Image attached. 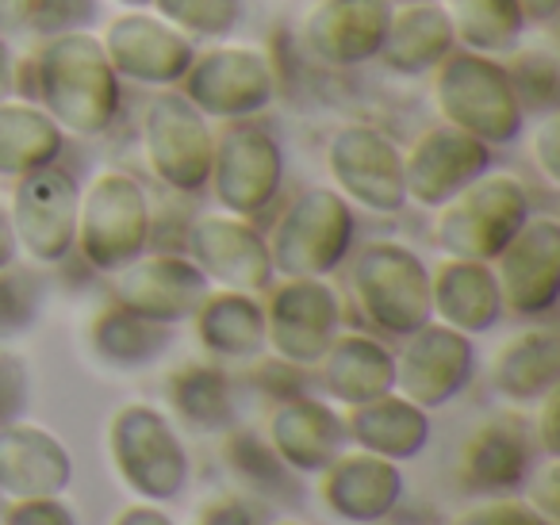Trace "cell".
Here are the masks:
<instances>
[{"instance_id": "1", "label": "cell", "mask_w": 560, "mask_h": 525, "mask_svg": "<svg viewBox=\"0 0 560 525\" xmlns=\"http://www.w3.org/2000/svg\"><path fill=\"white\" fill-rule=\"evenodd\" d=\"M27 96L78 139L112 131L124 104V81L116 78L101 39L93 32L50 35L27 62Z\"/></svg>"}, {"instance_id": "2", "label": "cell", "mask_w": 560, "mask_h": 525, "mask_svg": "<svg viewBox=\"0 0 560 525\" xmlns=\"http://www.w3.org/2000/svg\"><path fill=\"white\" fill-rule=\"evenodd\" d=\"M434 73V104L450 127L480 139L483 147H511L522 135L526 108L499 58L453 50Z\"/></svg>"}, {"instance_id": "3", "label": "cell", "mask_w": 560, "mask_h": 525, "mask_svg": "<svg viewBox=\"0 0 560 525\" xmlns=\"http://www.w3.org/2000/svg\"><path fill=\"white\" fill-rule=\"evenodd\" d=\"M108 456L119 483L142 502H173L188 483V448L170 415L150 402H127L108 422Z\"/></svg>"}, {"instance_id": "4", "label": "cell", "mask_w": 560, "mask_h": 525, "mask_svg": "<svg viewBox=\"0 0 560 525\" xmlns=\"http://www.w3.org/2000/svg\"><path fill=\"white\" fill-rule=\"evenodd\" d=\"M353 234H358V219H353L350 200L335 188H307L284 208V215L265 238L272 272L327 280L350 257Z\"/></svg>"}, {"instance_id": "5", "label": "cell", "mask_w": 560, "mask_h": 525, "mask_svg": "<svg viewBox=\"0 0 560 525\" xmlns=\"http://www.w3.org/2000/svg\"><path fill=\"white\" fill-rule=\"evenodd\" d=\"M150 231H154V211L150 196L131 173L108 170L81 192L78 203V249L89 269L119 272L147 254Z\"/></svg>"}, {"instance_id": "6", "label": "cell", "mask_w": 560, "mask_h": 525, "mask_svg": "<svg viewBox=\"0 0 560 525\" xmlns=\"http://www.w3.org/2000/svg\"><path fill=\"white\" fill-rule=\"evenodd\" d=\"M529 192L511 173H483L465 192L438 208L434 246L445 257L495 261L499 249L526 226Z\"/></svg>"}, {"instance_id": "7", "label": "cell", "mask_w": 560, "mask_h": 525, "mask_svg": "<svg viewBox=\"0 0 560 525\" xmlns=\"http://www.w3.org/2000/svg\"><path fill=\"white\" fill-rule=\"evenodd\" d=\"M350 284L361 315L381 334L407 338V334L434 323V311H430V269L404 242H369L353 257Z\"/></svg>"}, {"instance_id": "8", "label": "cell", "mask_w": 560, "mask_h": 525, "mask_svg": "<svg viewBox=\"0 0 560 525\" xmlns=\"http://www.w3.org/2000/svg\"><path fill=\"white\" fill-rule=\"evenodd\" d=\"M208 185L226 215H265L284 185V150L254 119L226 124L223 135H215Z\"/></svg>"}, {"instance_id": "9", "label": "cell", "mask_w": 560, "mask_h": 525, "mask_svg": "<svg viewBox=\"0 0 560 525\" xmlns=\"http://www.w3.org/2000/svg\"><path fill=\"white\" fill-rule=\"evenodd\" d=\"M142 147L154 177L173 192L196 196L208 188L211 154H215V135L208 127V116L192 108L180 89H162L150 101L142 119Z\"/></svg>"}, {"instance_id": "10", "label": "cell", "mask_w": 560, "mask_h": 525, "mask_svg": "<svg viewBox=\"0 0 560 525\" xmlns=\"http://www.w3.org/2000/svg\"><path fill=\"white\" fill-rule=\"evenodd\" d=\"M265 307V346L272 357L296 369H315L330 341L342 334V300L327 280L284 277L269 288Z\"/></svg>"}, {"instance_id": "11", "label": "cell", "mask_w": 560, "mask_h": 525, "mask_svg": "<svg viewBox=\"0 0 560 525\" xmlns=\"http://www.w3.org/2000/svg\"><path fill=\"white\" fill-rule=\"evenodd\" d=\"M180 93L208 119L238 124L261 116L277 101V73L254 47H211L203 55L196 50L192 66L180 78Z\"/></svg>"}, {"instance_id": "12", "label": "cell", "mask_w": 560, "mask_h": 525, "mask_svg": "<svg viewBox=\"0 0 560 525\" xmlns=\"http://www.w3.org/2000/svg\"><path fill=\"white\" fill-rule=\"evenodd\" d=\"M327 170L338 185L335 192L373 215H399L407 208L404 154L376 127H342L327 147Z\"/></svg>"}, {"instance_id": "13", "label": "cell", "mask_w": 560, "mask_h": 525, "mask_svg": "<svg viewBox=\"0 0 560 525\" xmlns=\"http://www.w3.org/2000/svg\"><path fill=\"white\" fill-rule=\"evenodd\" d=\"M78 180L58 165L16 177L9 219L20 249L39 265L66 261L73 254V242H78Z\"/></svg>"}, {"instance_id": "14", "label": "cell", "mask_w": 560, "mask_h": 525, "mask_svg": "<svg viewBox=\"0 0 560 525\" xmlns=\"http://www.w3.org/2000/svg\"><path fill=\"white\" fill-rule=\"evenodd\" d=\"M476 376V346L468 334L442 323H427L407 334L404 353L396 357V392L422 410L453 402Z\"/></svg>"}, {"instance_id": "15", "label": "cell", "mask_w": 560, "mask_h": 525, "mask_svg": "<svg viewBox=\"0 0 560 525\" xmlns=\"http://www.w3.org/2000/svg\"><path fill=\"white\" fill-rule=\"evenodd\" d=\"M188 257L192 265L219 288L231 292H269L272 288V257L265 234L254 226V219L238 215H200L188 226Z\"/></svg>"}, {"instance_id": "16", "label": "cell", "mask_w": 560, "mask_h": 525, "mask_svg": "<svg viewBox=\"0 0 560 525\" xmlns=\"http://www.w3.org/2000/svg\"><path fill=\"white\" fill-rule=\"evenodd\" d=\"M101 47L119 81L150 89L180 85V78H185L196 58V47L188 35H180L177 27H170L165 20L150 16L142 9L112 20L104 27Z\"/></svg>"}, {"instance_id": "17", "label": "cell", "mask_w": 560, "mask_h": 525, "mask_svg": "<svg viewBox=\"0 0 560 525\" xmlns=\"http://www.w3.org/2000/svg\"><path fill=\"white\" fill-rule=\"evenodd\" d=\"M495 280L503 307L522 318H541L560 300V223L529 215L526 226L499 249Z\"/></svg>"}, {"instance_id": "18", "label": "cell", "mask_w": 560, "mask_h": 525, "mask_svg": "<svg viewBox=\"0 0 560 525\" xmlns=\"http://www.w3.org/2000/svg\"><path fill=\"white\" fill-rule=\"evenodd\" d=\"M208 292L211 280L196 269L192 257L177 254L135 257L127 269L112 272V303L162 326H177L192 318Z\"/></svg>"}, {"instance_id": "19", "label": "cell", "mask_w": 560, "mask_h": 525, "mask_svg": "<svg viewBox=\"0 0 560 525\" xmlns=\"http://www.w3.org/2000/svg\"><path fill=\"white\" fill-rule=\"evenodd\" d=\"M488 170L491 147H483L480 139L457 131V127L438 124L422 131L404 154L407 200L422 203V208H442Z\"/></svg>"}, {"instance_id": "20", "label": "cell", "mask_w": 560, "mask_h": 525, "mask_svg": "<svg viewBox=\"0 0 560 525\" xmlns=\"http://www.w3.org/2000/svg\"><path fill=\"white\" fill-rule=\"evenodd\" d=\"M392 0H319L304 24V47L327 70H358L381 55Z\"/></svg>"}, {"instance_id": "21", "label": "cell", "mask_w": 560, "mask_h": 525, "mask_svg": "<svg viewBox=\"0 0 560 525\" xmlns=\"http://www.w3.org/2000/svg\"><path fill=\"white\" fill-rule=\"evenodd\" d=\"M407 479L399 464L365 448H342L319 471V499L335 517L350 525H376L404 502Z\"/></svg>"}, {"instance_id": "22", "label": "cell", "mask_w": 560, "mask_h": 525, "mask_svg": "<svg viewBox=\"0 0 560 525\" xmlns=\"http://www.w3.org/2000/svg\"><path fill=\"white\" fill-rule=\"evenodd\" d=\"M534 468V430L518 415L488 418L460 445L457 471L468 494H514Z\"/></svg>"}, {"instance_id": "23", "label": "cell", "mask_w": 560, "mask_h": 525, "mask_svg": "<svg viewBox=\"0 0 560 525\" xmlns=\"http://www.w3.org/2000/svg\"><path fill=\"white\" fill-rule=\"evenodd\" d=\"M346 418L315 395H289L269 415V445L300 476H319L346 448Z\"/></svg>"}, {"instance_id": "24", "label": "cell", "mask_w": 560, "mask_h": 525, "mask_svg": "<svg viewBox=\"0 0 560 525\" xmlns=\"http://www.w3.org/2000/svg\"><path fill=\"white\" fill-rule=\"evenodd\" d=\"M73 483V456L50 430L12 422L0 430V494L35 499L66 494Z\"/></svg>"}, {"instance_id": "25", "label": "cell", "mask_w": 560, "mask_h": 525, "mask_svg": "<svg viewBox=\"0 0 560 525\" xmlns=\"http://www.w3.org/2000/svg\"><path fill=\"white\" fill-rule=\"evenodd\" d=\"M430 311L442 326H453L468 338L495 330L506 307L491 261L445 257L438 269H430Z\"/></svg>"}, {"instance_id": "26", "label": "cell", "mask_w": 560, "mask_h": 525, "mask_svg": "<svg viewBox=\"0 0 560 525\" xmlns=\"http://www.w3.org/2000/svg\"><path fill=\"white\" fill-rule=\"evenodd\" d=\"M315 369H319L323 392L342 407H361L396 392V353L373 334H338Z\"/></svg>"}, {"instance_id": "27", "label": "cell", "mask_w": 560, "mask_h": 525, "mask_svg": "<svg viewBox=\"0 0 560 525\" xmlns=\"http://www.w3.org/2000/svg\"><path fill=\"white\" fill-rule=\"evenodd\" d=\"M453 50H457V35L445 4L422 0V4H399L392 12L388 35L376 58L399 78H422V73H434Z\"/></svg>"}, {"instance_id": "28", "label": "cell", "mask_w": 560, "mask_h": 525, "mask_svg": "<svg viewBox=\"0 0 560 525\" xmlns=\"http://www.w3.org/2000/svg\"><path fill=\"white\" fill-rule=\"evenodd\" d=\"M346 438L365 453H376L392 464L415 460L430 445V410L415 407L399 392H388L373 402L350 407Z\"/></svg>"}, {"instance_id": "29", "label": "cell", "mask_w": 560, "mask_h": 525, "mask_svg": "<svg viewBox=\"0 0 560 525\" xmlns=\"http://www.w3.org/2000/svg\"><path fill=\"white\" fill-rule=\"evenodd\" d=\"M491 387L506 402H541L560 387V338L552 326H534L506 341L491 364Z\"/></svg>"}, {"instance_id": "30", "label": "cell", "mask_w": 560, "mask_h": 525, "mask_svg": "<svg viewBox=\"0 0 560 525\" xmlns=\"http://www.w3.org/2000/svg\"><path fill=\"white\" fill-rule=\"evenodd\" d=\"M192 323L203 353L215 361H254L265 349V307L246 292H208Z\"/></svg>"}, {"instance_id": "31", "label": "cell", "mask_w": 560, "mask_h": 525, "mask_svg": "<svg viewBox=\"0 0 560 525\" xmlns=\"http://www.w3.org/2000/svg\"><path fill=\"white\" fill-rule=\"evenodd\" d=\"M66 154V131L32 101L0 104V177H27L58 165Z\"/></svg>"}, {"instance_id": "32", "label": "cell", "mask_w": 560, "mask_h": 525, "mask_svg": "<svg viewBox=\"0 0 560 525\" xmlns=\"http://www.w3.org/2000/svg\"><path fill=\"white\" fill-rule=\"evenodd\" d=\"M170 410L192 433H223L234 422L231 376L211 361H188L165 376Z\"/></svg>"}, {"instance_id": "33", "label": "cell", "mask_w": 560, "mask_h": 525, "mask_svg": "<svg viewBox=\"0 0 560 525\" xmlns=\"http://www.w3.org/2000/svg\"><path fill=\"white\" fill-rule=\"evenodd\" d=\"M170 338V326L131 315L119 303H108L104 311H96L93 326H89V346L112 369H147L165 353Z\"/></svg>"}, {"instance_id": "34", "label": "cell", "mask_w": 560, "mask_h": 525, "mask_svg": "<svg viewBox=\"0 0 560 525\" xmlns=\"http://www.w3.org/2000/svg\"><path fill=\"white\" fill-rule=\"evenodd\" d=\"M453 35L476 55H511L526 35V16L518 0H450Z\"/></svg>"}, {"instance_id": "35", "label": "cell", "mask_w": 560, "mask_h": 525, "mask_svg": "<svg viewBox=\"0 0 560 525\" xmlns=\"http://www.w3.org/2000/svg\"><path fill=\"white\" fill-rule=\"evenodd\" d=\"M223 464L261 499H292V468L272 453L269 441H261L257 433L238 430L223 441Z\"/></svg>"}, {"instance_id": "36", "label": "cell", "mask_w": 560, "mask_h": 525, "mask_svg": "<svg viewBox=\"0 0 560 525\" xmlns=\"http://www.w3.org/2000/svg\"><path fill=\"white\" fill-rule=\"evenodd\" d=\"M158 20L177 27L188 39H226L242 24V0H154Z\"/></svg>"}, {"instance_id": "37", "label": "cell", "mask_w": 560, "mask_h": 525, "mask_svg": "<svg viewBox=\"0 0 560 525\" xmlns=\"http://www.w3.org/2000/svg\"><path fill=\"white\" fill-rule=\"evenodd\" d=\"M506 73H511V85L518 93L522 108L529 112H557L560 104V66L557 55L549 50H518V55L506 62Z\"/></svg>"}, {"instance_id": "38", "label": "cell", "mask_w": 560, "mask_h": 525, "mask_svg": "<svg viewBox=\"0 0 560 525\" xmlns=\"http://www.w3.org/2000/svg\"><path fill=\"white\" fill-rule=\"evenodd\" d=\"M43 315V280L32 269L0 272V338H20L27 334Z\"/></svg>"}, {"instance_id": "39", "label": "cell", "mask_w": 560, "mask_h": 525, "mask_svg": "<svg viewBox=\"0 0 560 525\" xmlns=\"http://www.w3.org/2000/svg\"><path fill=\"white\" fill-rule=\"evenodd\" d=\"M453 525H557L541 514L529 499L518 494H495L488 502H476L465 514L453 517Z\"/></svg>"}, {"instance_id": "40", "label": "cell", "mask_w": 560, "mask_h": 525, "mask_svg": "<svg viewBox=\"0 0 560 525\" xmlns=\"http://www.w3.org/2000/svg\"><path fill=\"white\" fill-rule=\"evenodd\" d=\"M0 525H78V514L62 494H35V499H9Z\"/></svg>"}, {"instance_id": "41", "label": "cell", "mask_w": 560, "mask_h": 525, "mask_svg": "<svg viewBox=\"0 0 560 525\" xmlns=\"http://www.w3.org/2000/svg\"><path fill=\"white\" fill-rule=\"evenodd\" d=\"M32 399V372H27L24 357L0 353V430L20 422Z\"/></svg>"}, {"instance_id": "42", "label": "cell", "mask_w": 560, "mask_h": 525, "mask_svg": "<svg viewBox=\"0 0 560 525\" xmlns=\"http://www.w3.org/2000/svg\"><path fill=\"white\" fill-rule=\"evenodd\" d=\"M89 20H93V0H39L32 27L50 39V35L85 32Z\"/></svg>"}, {"instance_id": "43", "label": "cell", "mask_w": 560, "mask_h": 525, "mask_svg": "<svg viewBox=\"0 0 560 525\" xmlns=\"http://www.w3.org/2000/svg\"><path fill=\"white\" fill-rule=\"evenodd\" d=\"M534 162L549 185H560V112H545L534 131Z\"/></svg>"}, {"instance_id": "44", "label": "cell", "mask_w": 560, "mask_h": 525, "mask_svg": "<svg viewBox=\"0 0 560 525\" xmlns=\"http://www.w3.org/2000/svg\"><path fill=\"white\" fill-rule=\"evenodd\" d=\"M529 502L541 510L549 522H557L560 514V456H545V468L529 471Z\"/></svg>"}, {"instance_id": "45", "label": "cell", "mask_w": 560, "mask_h": 525, "mask_svg": "<svg viewBox=\"0 0 560 525\" xmlns=\"http://www.w3.org/2000/svg\"><path fill=\"white\" fill-rule=\"evenodd\" d=\"M192 525H261L246 499H234V494H215L196 510Z\"/></svg>"}, {"instance_id": "46", "label": "cell", "mask_w": 560, "mask_h": 525, "mask_svg": "<svg viewBox=\"0 0 560 525\" xmlns=\"http://www.w3.org/2000/svg\"><path fill=\"white\" fill-rule=\"evenodd\" d=\"M557 418H560V387H552L541 399V415H537V430H534V441L541 445L545 456H560Z\"/></svg>"}, {"instance_id": "47", "label": "cell", "mask_w": 560, "mask_h": 525, "mask_svg": "<svg viewBox=\"0 0 560 525\" xmlns=\"http://www.w3.org/2000/svg\"><path fill=\"white\" fill-rule=\"evenodd\" d=\"M39 0H0V35L27 32L35 24Z\"/></svg>"}, {"instance_id": "48", "label": "cell", "mask_w": 560, "mask_h": 525, "mask_svg": "<svg viewBox=\"0 0 560 525\" xmlns=\"http://www.w3.org/2000/svg\"><path fill=\"white\" fill-rule=\"evenodd\" d=\"M112 525H173V517L165 514L158 502H139V506H124Z\"/></svg>"}, {"instance_id": "49", "label": "cell", "mask_w": 560, "mask_h": 525, "mask_svg": "<svg viewBox=\"0 0 560 525\" xmlns=\"http://www.w3.org/2000/svg\"><path fill=\"white\" fill-rule=\"evenodd\" d=\"M20 85V70H16V58H12V47L9 39L0 35V104L12 101V93H16Z\"/></svg>"}, {"instance_id": "50", "label": "cell", "mask_w": 560, "mask_h": 525, "mask_svg": "<svg viewBox=\"0 0 560 525\" xmlns=\"http://www.w3.org/2000/svg\"><path fill=\"white\" fill-rule=\"evenodd\" d=\"M522 4V16H526V24H557L560 16V0H518Z\"/></svg>"}, {"instance_id": "51", "label": "cell", "mask_w": 560, "mask_h": 525, "mask_svg": "<svg viewBox=\"0 0 560 525\" xmlns=\"http://www.w3.org/2000/svg\"><path fill=\"white\" fill-rule=\"evenodd\" d=\"M20 257V242H16V231H12V219L9 211L0 208V272L12 269Z\"/></svg>"}, {"instance_id": "52", "label": "cell", "mask_w": 560, "mask_h": 525, "mask_svg": "<svg viewBox=\"0 0 560 525\" xmlns=\"http://www.w3.org/2000/svg\"><path fill=\"white\" fill-rule=\"evenodd\" d=\"M116 4H124L127 12H135V9H150L154 0H116Z\"/></svg>"}, {"instance_id": "53", "label": "cell", "mask_w": 560, "mask_h": 525, "mask_svg": "<svg viewBox=\"0 0 560 525\" xmlns=\"http://www.w3.org/2000/svg\"><path fill=\"white\" fill-rule=\"evenodd\" d=\"M392 4H396V0H392ZM399 4H422V0H399Z\"/></svg>"}, {"instance_id": "54", "label": "cell", "mask_w": 560, "mask_h": 525, "mask_svg": "<svg viewBox=\"0 0 560 525\" xmlns=\"http://www.w3.org/2000/svg\"><path fill=\"white\" fill-rule=\"evenodd\" d=\"M272 525H304V522H272Z\"/></svg>"}]
</instances>
